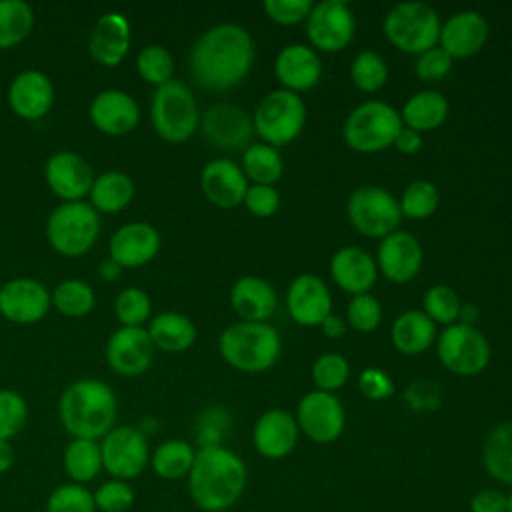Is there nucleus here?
Listing matches in <instances>:
<instances>
[{"label": "nucleus", "mask_w": 512, "mask_h": 512, "mask_svg": "<svg viewBox=\"0 0 512 512\" xmlns=\"http://www.w3.org/2000/svg\"><path fill=\"white\" fill-rule=\"evenodd\" d=\"M240 168L248 182L274 186L284 174V160L278 148L264 142H252L240 160Z\"/></svg>", "instance_id": "nucleus-36"}, {"label": "nucleus", "mask_w": 512, "mask_h": 512, "mask_svg": "<svg viewBox=\"0 0 512 512\" xmlns=\"http://www.w3.org/2000/svg\"><path fill=\"white\" fill-rule=\"evenodd\" d=\"M150 312H152L150 296L138 286L120 290L114 300V314L120 326L142 328L150 320Z\"/></svg>", "instance_id": "nucleus-45"}, {"label": "nucleus", "mask_w": 512, "mask_h": 512, "mask_svg": "<svg viewBox=\"0 0 512 512\" xmlns=\"http://www.w3.org/2000/svg\"><path fill=\"white\" fill-rule=\"evenodd\" d=\"M256 44L252 34L234 22H222L202 32L188 58L192 80L212 92L238 86L252 70Z\"/></svg>", "instance_id": "nucleus-1"}, {"label": "nucleus", "mask_w": 512, "mask_h": 512, "mask_svg": "<svg viewBox=\"0 0 512 512\" xmlns=\"http://www.w3.org/2000/svg\"><path fill=\"white\" fill-rule=\"evenodd\" d=\"M398 204H400L402 218L424 220L438 210L440 190L430 180H414L402 190Z\"/></svg>", "instance_id": "nucleus-42"}, {"label": "nucleus", "mask_w": 512, "mask_h": 512, "mask_svg": "<svg viewBox=\"0 0 512 512\" xmlns=\"http://www.w3.org/2000/svg\"><path fill=\"white\" fill-rule=\"evenodd\" d=\"M346 214L358 234L380 240L396 232L402 220L398 200L390 190L376 184L354 188L346 202Z\"/></svg>", "instance_id": "nucleus-10"}, {"label": "nucleus", "mask_w": 512, "mask_h": 512, "mask_svg": "<svg viewBox=\"0 0 512 512\" xmlns=\"http://www.w3.org/2000/svg\"><path fill=\"white\" fill-rule=\"evenodd\" d=\"M382 322V304L378 302L376 296L368 294H358L352 296L348 306H346V324L356 330V332H372L380 326Z\"/></svg>", "instance_id": "nucleus-49"}, {"label": "nucleus", "mask_w": 512, "mask_h": 512, "mask_svg": "<svg viewBox=\"0 0 512 512\" xmlns=\"http://www.w3.org/2000/svg\"><path fill=\"white\" fill-rule=\"evenodd\" d=\"M88 116L102 134L124 136L138 126L140 106L126 90L108 88L92 98Z\"/></svg>", "instance_id": "nucleus-25"}, {"label": "nucleus", "mask_w": 512, "mask_h": 512, "mask_svg": "<svg viewBox=\"0 0 512 512\" xmlns=\"http://www.w3.org/2000/svg\"><path fill=\"white\" fill-rule=\"evenodd\" d=\"M358 390L362 392L364 398L380 402L394 394V382L384 370L366 366L358 376Z\"/></svg>", "instance_id": "nucleus-54"}, {"label": "nucleus", "mask_w": 512, "mask_h": 512, "mask_svg": "<svg viewBox=\"0 0 512 512\" xmlns=\"http://www.w3.org/2000/svg\"><path fill=\"white\" fill-rule=\"evenodd\" d=\"M154 344L146 328L120 326L106 342V362L120 376H140L154 360Z\"/></svg>", "instance_id": "nucleus-20"}, {"label": "nucleus", "mask_w": 512, "mask_h": 512, "mask_svg": "<svg viewBox=\"0 0 512 512\" xmlns=\"http://www.w3.org/2000/svg\"><path fill=\"white\" fill-rule=\"evenodd\" d=\"M194 456H196V450L192 448L190 442L172 438V440L162 442L154 450L150 462H152L154 472L160 478L176 480V478L188 476V472L192 468V462H194Z\"/></svg>", "instance_id": "nucleus-40"}, {"label": "nucleus", "mask_w": 512, "mask_h": 512, "mask_svg": "<svg viewBox=\"0 0 512 512\" xmlns=\"http://www.w3.org/2000/svg\"><path fill=\"white\" fill-rule=\"evenodd\" d=\"M318 328L322 330V334H324L326 338L336 340V338L344 336V332H346V320L340 318L338 314H330Z\"/></svg>", "instance_id": "nucleus-59"}, {"label": "nucleus", "mask_w": 512, "mask_h": 512, "mask_svg": "<svg viewBox=\"0 0 512 512\" xmlns=\"http://www.w3.org/2000/svg\"><path fill=\"white\" fill-rule=\"evenodd\" d=\"M450 114V104L446 96L438 90H418L402 106L400 118L406 128L420 134L440 128Z\"/></svg>", "instance_id": "nucleus-33"}, {"label": "nucleus", "mask_w": 512, "mask_h": 512, "mask_svg": "<svg viewBox=\"0 0 512 512\" xmlns=\"http://www.w3.org/2000/svg\"><path fill=\"white\" fill-rule=\"evenodd\" d=\"M298 430L316 444H330L338 440L346 426V412L340 398L332 392L310 390L296 406Z\"/></svg>", "instance_id": "nucleus-13"}, {"label": "nucleus", "mask_w": 512, "mask_h": 512, "mask_svg": "<svg viewBox=\"0 0 512 512\" xmlns=\"http://www.w3.org/2000/svg\"><path fill=\"white\" fill-rule=\"evenodd\" d=\"M230 306L244 322H266L278 308V296L268 280L248 274L232 284Z\"/></svg>", "instance_id": "nucleus-30"}, {"label": "nucleus", "mask_w": 512, "mask_h": 512, "mask_svg": "<svg viewBox=\"0 0 512 512\" xmlns=\"http://www.w3.org/2000/svg\"><path fill=\"white\" fill-rule=\"evenodd\" d=\"M88 198L98 214L122 212L134 198V182L122 170H106L94 178Z\"/></svg>", "instance_id": "nucleus-34"}, {"label": "nucleus", "mask_w": 512, "mask_h": 512, "mask_svg": "<svg viewBox=\"0 0 512 512\" xmlns=\"http://www.w3.org/2000/svg\"><path fill=\"white\" fill-rule=\"evenodd\" d=\"M130 42L132 32L128 18L122 12L112 10L96 20L88 38V52L96 64L112 68L126 58Z\"/></svg>", "instance_id": "nucleus-28"}, {"label": "nucleus", "mask_w": 512, "mask_h": 512, "mask_svg": "<svg viewBox=\"0 0 512 512\" xmlns=\"http://www.w3.org/2000/svg\"><path fill=\"white\" fill-rule=\"evenodd\" d=\"M330 276L334 284L352 294H368L378 278L374 256L360 246H342L330 258Z\"/></svg>", "instance_id": "nucleus-29"}, {"label": "nucleus", "mask_w": 512, "mask_h": 512, "mask_svg": "<svg viewBox=\"0 0 512 512\" xmlns=\"http://www.w3.org/2000/svg\"><path fill=\"white\" fill-rule=\"evenodd\" d=\"M462 300L448 284H434L422 296V312L438 326H450L458 322Z\"/></svg>", "instance_id": "nucleus-44"}, {"label": "nucleus", "mask_w": 512, "mask_h": 512, "mask_svg": "<svg viewBox=\"0 0 512 512\" xmlns=\"http://www.w3.org/2000/svg\"><path fill=\"white\" fill-rule=\"evenodd\" d=\"M174 68L176 66L170 50L160 44H148L136 54L138 76L156 88L174 80Z\"/></svg>", "instance_id": "nucleus-43"}, {"label": "nucleus", "mask_w": 512, "mask_h": 512, "mask_svg": "<svg viewBox=\"0 0 512 512\" xmlns=\"http://www.w3.org/2000/svg\"><path fill=\"white\" fill-rule=\"evenodd\" d=\"M402 126L400 110L392 104L384 100H366L346 116L342 138L354 152L374 154L394 146Z\"/></svg>", "instance_id": "nucleus-6"}, {"label": "nucleus", "mask_w": 512, "mask_h": 512, "mask_svg": "<svg viewBox=\"0 0 512 512\" xmlns=\"http://www.w3.org/2000/svg\"><path fill=\"white\" fill-rule=\"evenodd\" d=\"M488 20L476 10H460L442 22L438 46L452 58L462 60L478 54L488 42Z\"/></svg>", "instance_id": "nucleus-23"}, {"label": "nucleus", "mask_w": 512, "mask_h": 512, "mask_svg": "<svg viewBox=\"0 0 512 512\" xmlns=\"http://www.w3.org/2000/svg\"><path fill=\"white\" fill-rule=\"evenodd\" d=\"M146 332L154 344V348L170 354H178L188 350L196 342V324L190 316L182 312H160L148 320Z\"/></svg>", "instance_id": "nucleus-31"}, {"label": "nucleus", "mask_w": 512, "mask_h": 512, "mask_svg": "<svg viewBox=\"0 0 512 512\" xmlns=\"http://www.w3.org/2000/svg\"><path fill=\"white\" fill-rule=\"evenodd\" d=\"M286 308L298 326H320L332 314V294L320 276L304 272L290 282Z\"/></svg>", "instance_id": "nucleus-19"}, {"label": "nucleus", "mask_w": 512, "mask_h": 512, "mask_svg": "<svg viewBox=\"0 0 512 512\" xmlns=\"http://www.w3.org/2000/svg\"><path fill=\"white\" fill-rule=\"evenodd\" d=\"M470 510L472 512H506V494L494 488H484L472 496Z\"/></svg>", "instance_id": "nucleus-57"}, {"label": "nucleus", "mask_w": 512, "mask_h": 512, "mask_svg": "<svg viewBox=\"0 0 512 512\" xmlns=\"http://www.w3.org/2000/svg\"><path fill=\"white\" fill-rule=\"evenodd\" d=\"M120 272H122V266L116 260H112L110 256H106L98 266V274L102 280H116L120 276Z\"/></svg>", "instance_id": "nucleus-60"}, {"label": "nucleus", "mask_w": 512, "mask_h": 512, "mask_svg": "<svg viewBox=\"0 0 512 512\" xmlns=\"http://www.w3.org/2000/svg\"><path fill=\"white\" fill-rule=\"evenodd\" d=\"M248 178L240 164L228 158H214L200 170V190L204 198L216 208H236L244 202L248 190Z\"/></svg>", "instance_id": "nucleus-24"}, {"label": "nucleus", "mask_w": 512, "mask_h": 512, "mask_svg": "<svg viewBox=\"0 0 512 512\" xmlns=\"http://www.w3.org/2000/svg\"><path fill=\"white\" fill-rule=\"evenodd\" d=\"M14 458H16V454H14L12 444L6 440H0V474L8 472L12 468Z\"/></svg>", "instance_id": "nucleus-61"}, {"label": "nucleus", "mask_w": 512, "mask_h": 512, "mask_svg": "<svg viewBox=\"0 0 512 512\" xmlns=\"http://www.w3.org/2000/svg\"><path fill=\"white\" fill-rule=\"evenodd\" d=\"M102 468L116 480H130L144 472L150 452L144 430L136 426H114L100 444Z\"/></svg>", "instance_id": "nucleus-14"}, {"label": "nucleus", "mask_w": 512, "mask_h": 512, "mask_svg": "<svg viewBox=\"0 0 512 512\" xmlns=\"http://www.w3.org/2000/svg\"><path fill=\"white\" fill-rule=\"evenodd\" d=\"M46 512H96L94 494L82 484H62L52 490Z\"/></svg>", "instance_id": "nucleus-47"}, {"label": "nucleus", "mask_w": 512, "mask_h": 512, "mask_svg": "<svg viewBox=\"0 0 512 512\" xmlns=\"http://www.w3.org/2000/svg\"><path fill=\"white\" fill-rule=\"evenodd\" d=\"M482 464L494 480L512 486V420L488 432L482 444Z\"/></svg>", "instance_id": "nucleus-35"}, {"label": "nucleus", "mask_w": 512, "mask_h": 512, "mask_svg": "<svg viewBox=\"0 0 512 512\" xmlns=\"http://www.w3.org/2000/svg\"><path fill=\"white\" fill-rule=\"evenodd\" d=\"M200 132L216 148L244 152L252 144V116L238 104L218 102L200 114Z\"/></svg>", "instance_id": "nucleus-15"}, {"label": "nucleus", "mask_w": 512, "mask_h": 512, "mask_svg": "<svg viewBox=\"0 0 512 512\" xmlns=\"http://www.w3.org/2000/svg\"><path fill=\"white\" fill-rule=\"evenodd\" d=\"M274 76L294 94L312 90L322 78V60L308 44H286L274 58Z\"/></svg>", "instance_id": "nucleus-26"}, {"label": "nucleus", "mask_w": 512, "mask_h": 512, "mask_svg": "<svg viewBox=\"0 0 512 512\" xmlns=\"http://www.w3.org/2000/svg\"><path fill=\"white\" fill-rule=\"evenodd\" d=\"M118 402L114 390L98 378L70 382L58 400V418L72 438H104L116 422Z\"/></svg>", "instance_id": "nucleus-3"}, {"label": "nucleus", "mask_w": 512, "mask_h": 512, "mask_svg": "<svg viewBox=\"0 0 512 512\" xmlns=\"http://www.w3.org/2000/svg\"><path fill=\"white\" fill-rule=\"evenodd\" d=\"M300 438V430L292 412L282 408H270L262 412L252 430V442L260 456L268 460H280L288 456Z\"/></svg>", "instance_id": "nucleus-27"}, {"label": "nucleus", "mask_w": 512, "mask_h": 512, "mask_svg": "<svg viewBox=\"0 0 512 512\" xmlns=\"http://www.w3.org/2000/svg\"><path fill=\"white\" fill-rule=\"evenodd\" d=\"M306 116V104L300 94L276 88L258 102L252 114L254 134L268 146H288L302 134Z\"/></svg>", "instance_id": "nucleus-8"}, {"label": "nucleus", "mask_w": 512, "mask_h": 512, "mask_svg": "<svg viewBox=\"0 0 512 512\" xmlns=\"http://www.w3.org/2000/svg\"><path fill=\"white\" fill-rule=\"evenodd\" d=\"M424 140H422V134L412 130V128H406L402 126V130L398 132L396 140H394V148L400 152V154H406V156H412L416 152H420Z\"/></svg>", "instance_id": "nucleus-58"}, {"label": "nucleus", "mask_w": 512, "mask_h": 512, "mask_svg": "<svg viewBox=\"0 0 512 512\" xmlns=\"http://www.w3.org/2000/svg\"><path fill=\"white\" fill-rule=\"evenodd\" d=\"M44 178L48 188L62 202H80L90 194L96 176L82 154L74 150H60L46 160Z\"/></svg>", "instance_id": "nucleus-16"}, {"label": "nucleus", "mask_w": 512, "mask_h": 512, "mask_svg": "<svg viewBox=\"0 0 512 512\" xmlns=\"http://www.w3.org/2000/svg\"><path fill=\"white\" fill-rule=\"evenodd\" d=\"M222 360L238 372L260 374L270 370L282 354V338L268 322H234L218 336Z\"/></svg>", "instance_id": "nucleus-4"}, {"label": "nucleus", "mask_w": 512, "mask_h": 512, "mask_svg": "<svg viewBox=\"0 0 512 512\" xmlns=\"http://www.w3.org/2000/svg\"><path fill=\"white\" fill-rule=\"evenodd\" d=\"M436 324L422 310H406L392 322V346L406 356L426 352L436 340Z\"/></svg>", "instance_id": "nucleus-32"}, {"label": "nucleus", "mask_w": 512, "mask_h": 512, "mask_svg": "<svg viewBox=\"0 0 512 512\" xmlns=\"http://www.w3.org/2000/svg\"><path fill=\"white\" fill-rule=\"evenodd\" d=\"M0 104H2V90H0Z\"/></svg>", "instance_id": "nucleus-64"}, {"label": "nucleus", "mask_w": 512, "mask_h": 512, "mask_svg": "<svg viewBox=\"0 0 512 512\" xmlns=\"http://www.w3.org/2000/svg\"><path fill=\"white\" fill-rule=\"evenodd\" d=\"M34 28V10L24 0H0V50L18 46Z\"/></svg>", "instance_id": "nucleus-38"}, {"label": "nucleus", "mask_w": 512, "mask_h": 512, "mask_svg": "<svg viewBox=\"0 0 512 512\" xmlns=\"http://www.w3.org/2000/svg\"><path fill=\"white\" fill-rule=\"evenodd\" d=\"M100 214L90 202H62L46 220V238L54 252L66 258L84 256L98 240Z\"/></svg>", "instance_id": "nucleus-9"}, {"label": "nucleus", "mask_w": 512, "mask_h": 512, "mask_svg": "<svg viewBox=\"0 0 512 512\" xmlns=\"http://www.w3.org/2000/svg\"><path fill=\"white\" fill-rule=\"evenodd\" d=\"M406 404L414 410H434L440 404V388L436 382L418 380L406 388Z\"/></svg>", "instance_id": "nucleus-56"}, {"label": "nucleus", "mask_w": 512, "mask_h": 512, "mask_svg": "<svg viewBox=\"0 0 512 512\" xmlns=\"http://www.w3.org/2000/svg\"><path fill=\"white\" fill-rule=\"evenodd\" d=\"M452 62L454 60L440 46H434L416 56L414 74L422 82H438L450 74Z\"/></svg>", "instance_id": "nucleus-52"}, {"label": "nucleus", "mask_w": 512, "mask_h": 512, "mask_svg": "<svg viewBox=\"0 0 512 512\" xmlns=\"http://www.w3.org/2000/svg\"><path fill=\"white\" fill-rule=\"evenodd\" d=\"M386 40L404 54L420 56L438 46L440 16L426 2H400L392 6L384 18Z\"/></svg>", "instance_id": "nucleus-7"}, {"label": "nucleus", "mask_w": 512, "mask_h": 512, "mask_svg": "<svg viewBox=\"0 0 512 512\" xmlns=\"http://www.w3.org/2000/svg\"><path fill=\"white\" fill-rule=\"evenodd\" d=\"M310 376H312L316 390L334 394L348 382L350 362L338 352H326L316 358V362L312 364Z\"/></svg>", "instance_id": "nucleus-46"}, {"label": "nucleus", "mask_w": 512, "mask_h": 512, "mask_svg": "<svg viewBox=\"0 0 512 512\" xmlns=\"http://www.w3.org/2000/svg\"><path fill=\"white\" fill-rule=\"evenodd\" d=\"M228 426V414L222 408H208L198 418V442L200 448L220 446L224 430Z\"/></svg>", "instance_id": "nucleus-55"}, {"label": "nucleus", "mask_w": 512, "mask_h": 512, "mask_svg": "<svg viewBox=\"0 0 512 512\" xmlns=\"http://www.w3.org/2000/svg\"><path fill=\"white\" fill-rule=\"evenodd\" d=\"M248 480L244 460L220 446L200 448L188 472V488L194 504L204 512H222L234 506Z\"/></svg>", "instance_id": "nucleus-2"}, {"label": "nucleus", "mask_w": 512, "mask_h": 512, "mask_svg": "<svg viewBox=\"0 0 512 512\" xmlns=\"http://www.w3.org/2000/svg\"><path fill=\"white\" fill-rule=\"evenodd\" d=\"M304 24L308 46L316 52L336 54L344 50L356 34V16L344 0H322L314 4Z\"/></svg>", "instance_id": "nucleus-12"}, {"label": "nucleus", "mask_w": 512, "mask_h": 512, "mask_svg": "<svg viewBox=\"0 0 512 512\" xmlns=\"http://www.w3.org/2000/svg\"><path fill=\"white\" fill-rule=\"evenodd\" d=\"M94 504L102 512H126L134 504V490L124 480H110L94 492Z\"/></svg>", "instance_id": "nucleus-51"}, {"label": "nucleus", "mask_w": 512, "mask_h": 512, "mask_svg": "<svg viewBox=\"0 0 512 512\" xmlns=\"http://www.w3.org/2000/svg\"><path fill=\"white\" fill-rule=\"evenodd\" d=\"M314 2L310 0H266L262 4L264 14L278 26H294L306 22Z\"/></svg>", "instance_id": "nucleus-50"}, {"label": "nucleus", "mask_w": 512, "mask_h": 512, "mask_svg": "<svg viewBox=\"0 0 512 512\" xmlns=\"http://www.w3.org/2000/svg\"><path fill=\"white\" fill-rule=\"evenodd\" d=\"M506 512H512V490L506 494Z\"/></svg>", "instance_id": "nucleus-63"}, {"label": "nucleus", "mask_w": 512, "mask_h": 512, "mask_svg": "<svg viewBox=\"0 0 512 512\" xmlns=\"http://www.w3.org/2000/svg\"><path fill=\"white\" fill-rule=\"evenodd\" d=\"M102 468V452L96 440L74 438L64 450V470L76 482L94 480Z\"/></svg>", "instance_id": "nucleus-37"}, {"label": "nucleus", "mask_w": 512, "mask_h": 512, "mask_svg": "<svg viewBox=\"0 0 512 512\" xmlns=\"http://www.w3.org/2000/svg\"><path fill=\"white\" fill-rule=\"evenodd\" d=\"M374 260L378 272L386 280L394 284H406L418 276L424 262V250L414 234L396 230L380 240Z\"/></svg>", "instance_id": "nucleus-17"}, {"label": "nucleus", "mask_w": 512, "mask_h": 512, "mask_svg": "<svg viewBox=\"0 0 512 512\" xmlns=\"http://www.w3.org/2000/svg\"><path fill=\"white\" fill-rule=\"evenodd\" d=\"M388 74L386 60L374 50H362L352 58L350 80L360 92L374 94L382 90L388 82Z\"/></svg>", "instance_id": "nucleus-41"}, {"label": "nucleus", "mask_w": 512, "mask_h": 512, "mask_svg": "<svg viewBox=\"0 0 512 512\" xmlns=\"http://www.w3.org/2000/svg\"><path fill=\"white\" fill-rule=\"evenodd\" d=\"M28 420V404L16 390L0 388V440L10 442Z\"/></svg>", "instance_id": "nucleus-48"}, {"label": "nucleus", "mask_w": 512, "mask_h": 512, "mask_svg": "<svg viewBox=\"0 0 512 512\" xmlns=\"http://www.w3.org/2000/svg\"><path fill=\"white\" fill-rule=\"evenodd\" d=\"M436 356L440 364L456 376H476L490 364V342L468 324H450L436 336Z\"/></svg>", "instance_id": "nucleus-11"}, {"label": "nucleus", "mask_w": 512, "mask_h": 512, "mask_svg": "<svg viewBox=\"0 0 512 512\" xmlns=\"http://www.w3.org/2000/svg\"><path fill=\"white\" fill-rule=\"evenodd\" d=\"M150 122L154 132L170 144L190 140L200 128L196 96L182 80L176 78L158 86L150 102Z\"/></svg>", "instance_id": "nucleus-5"}, {"label": "nucleus", "mask_w": 512, "mask_h": 512, "mask_svg": "<svg viewBox=\"0 0 512 512\" xmlns=\"http://www.w3.org/2000/svg\"><path fill=\"white\" fill-rule=\"evenodd\" d=\"M160 246V232L150 222L134 220L112 234L108 242V256L122 268H140L158 256Z\"/></svg>", "instance_id": "nucleus-22"}, {"label": "nucleus", "mask_w": 512, "mask_h": 512, "mask_svg": "<svg viewBox=\"0 0 512 512\" xmlns=\"http://www.w3.org/2000/svg\"><path fill=\"white\" fill-rule=\"evenodd\" d=\"M52 306L68 318H82L92 312L96 304V292L94 288L80 280V278H68L56 284V288L50 292Z\"/></svg>", "instance_id": "nucleus-39"}, {"label": "nucleus", "mask_w": 512, "mask_h": 512, "mask_svg": "<svg viewBox=\"0 0 512 512\" xmlns=\"http://www.w3.org/2000/svg\"><path fill=\"white\" fill-rule=\"evenodd\" d=\"M478 306L472 304V302H462L460 306V312H458V322L460 324H468V326H474V322L478 320Z\"/></svg>", "instance_id": "nucleus-62"}, {"label": "nucleus", "mask_w": 512, "mask_h": 512, "mask_svg": "<svg viewBox=\"0 0 512 512\" xmlns=\"http://www.w3.org/2000/svg\"><path fill=\"white\" fill-rule=\"evenodd\" d=\"M50 306L48 288L34 278H12L0 286V314L12 324H36Z\"/></svg>", "instance_id": "nucleus-18"}, {"label": "nucleus", "mask_w": 512, "mask_h": 512, "mask_svg": "<svg viewBox=\"0 0 512 512\" xmlns=\"http://www.w3.org/2000/svg\"><path fill=\"white\" fill-rule=\"evenodd\" d=\"M242 204L252 216L270 218L280 210V192L274 186L250 184Z\"/></svg>", "instance_id": "nucleus-53"}, {"label": "nucleus", "mask_w": 512, "mask_h": 512, "mask_svg": "<svg viewBox=\"0 0 512 512\" xmlns=\"http://www.w3.org/2000/svg\"><path fill=\"white\" fill-rule=\"evenodd\" d=\"M8 104L22 120H42L54 104V86L50 76L36 68L18 72L8 86Z\"/></svg>", "instance_id": "nucleus-21"}]
</instances>
